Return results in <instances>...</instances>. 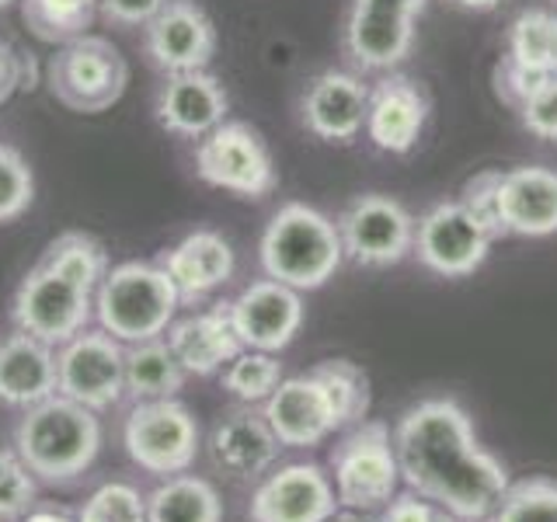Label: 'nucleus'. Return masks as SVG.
Instances as JSON below:
<instances>
[{
	"mask_svg": "<svg viewBox=\"0 0 557 522\" xmlns=\"http://www.w3.org/2000/svg\"><path fill=\"white\" fill-rule=\"evenodd\" d=\"M400 484L443 505L460 522H484L509 492V470L478 443L470 414L453 397L408 408L394 425Z\"/></svg>",
	"mask_w": 557,
	"mask_h": 522,
	"instance_id": "obj_1",
	"label": "nucleus"
},
{
	"mask_svg": "<svg viewBox=\"0 0 557 522\" xmlns=\"http://www.w3.org/2000/svg\"><path fill=\"white\" fill-rule=\"evenodd\" d=\"M109 269V251L98 237L84 231L60 234L14 289V327L52 348L77 338L95 318V293Z\"/></svg>",
	"mask_w": 557,
	"mask_h": 522,
	"instance_id": "obj_2",
	"label": "nucleus"
},
{
	"mask_svg": "<svg viewBox=\"0 0 557 522\" xmlns=\"http://www.w3.org/2000/svg\"><path fill=\"white\" fill-rule=\"evenodd\" d=\"M14 452L46 484L77 481L101 452L98 411L63 394H52L25 408L22 422L14 428Z\"/></svg>",
	"mask_w": 557,
	"mask_h": 522,
	"instance_id": "obj_3",
	"label": "nucleus"
},
{
	"mask_svg": "<svg viewBox=\"0 0 557 522\" xmlns=\"http://www.w3.org/2000/svg\"><path fill=\"white\" fill-rule=\"evenodd\" d=\"M261 272L293 289H321L345 261L338 226L321 209L286 202L272 213L258 244Z\"/></svg>",
	"mask_w": 557,
	"mask_h": 522,
	"instance_id": "obj_4",
	"label": "nucleus"
},
{
	"mask_svg": "<svg viewBox=\"0 0 557 522\" xmlns=\"http://www.w3.org/2000/svg\"><path fill=\"white\" fill-rule=\"evenodd\" d=\"M182 296L157 261H122L104 272L95 293V318L122 345L168 335Z\"/></svg>",
	"mask_w": 557,
	"mask_h": 522,
	"instance_id": "obj_5",
	"label": "nucleus"
},
{
	"mask_svg": "<svg viewBox=\"0 0 557 522\" xmlns=\"http://www.w3.org/2000/svg\"><path fill=\"white\" fill-rule=\"evenodd\" d=\"M342 509L376 515L400 487L394 432L383 422H359L327 457Z\"/></svg>",
	"mask_w": 557,
	"mask_h": 522,
	"instance_id": "obj_6",
	"label": "nucleus"
},
{
	"mask_svg": "<svg viewBox=\"0 0 557 522\" xmlns=\"http://www.w3.org/2000/svg\"><path fill=\"white\" fill-rule=\"evenodd\" d=\"M49 91L63 109L98 115L126 95L129 63L101 35H77L57 49L46 70Z\"/></svg>",
	"mask_w": 557,
	"mask_h": 522,
	"instance_id": "obj_7",
	"label": "nucleus"
},
{
	"mask_svg": "<svg viewBox=\"0 0 557 522\" xmlns=\"http://www.w3.org/2000/svg\"><path fill=\"white\" fill-rule=\"evenodd\" d=\"M122 443L139 470L157 477H174L196 463L202 432L196 414L178 397H157L136 400L126 425H122Z\"/></svg>",
	"mask_w": 557,
	"mask_h": 522,
	"instance_id": "obj_8",
	"label": "nucleus"
},
{
	"mask_svg": "<svg viewBox=\"0 0 557 522\" xmlns=\"http://www.w3.org/2000/svg\"><path fill=\"white\" fill-rule=\"evenodd\" d=\"M196 174L199 182L234 191L240 199H265L278 185V171L265 139L248 122L226 119L196 147Z\"/></svg>",
	"mask_w": 557,
	"mask_h": 522,
	"instance_id": "obj_9",
	"label": "nucleus"
},
{
	"mask_svg": "<svg viewBox=\"0 0 557 522\" xmlns=\"http://www.w3.org/2000/svg\"><path fill=\"white\" fill-rule=\"evenodd\" d=\"M57 394L91 411H109L126 397V348L109 331L84 327L57 352Z\"/></svg>",
	"mask_w": 557,
	"mask_h": 522,
	"instance_id": "obj_10",
	"label": "nucleus"
},
{
	"mask_svg": "<svg viewBox=\"0 0 557 522\" xmlns=\"http://www.w3.org/2000/svg\"><path fill=\"white\" fill-rule=\"evenodd\" d=\"M414 216L391 196H359L335 220L345 258L362 269H391L414 248Z\"/></svg>",
	"mask_w": 557,
	"mask_h": 522,
	"instance_id": "obj_11",
	"label": "nucleus"
},
{
	"mask_svg": "<svg viewBox=\"0 0 557 522\" xmlns=\"http://www.w3.org/2000/svg\"><path fill=\"white\" fill-rule=\"evenodd\" d=\"M425 0H352L342 42L362 70H394L414 46V22Z\"/></svg>",
	"mask_w": 557,
	"mask_h": 522,
	"instance_id": "obj_12",
	"label": "nucleus"
},
{
	"mask_svg": "<svg viewBox=\"0 0 557 522\" xmlns=\"http://www.w3.org/2000/svg\"><path fill=\"white\" fill-rule=\"evenodd\" d=\"M492 234L460 202H440L414 223L411 254L443 278H463L484 265Z\"/></svg>",
	"mask_w": 557,
	"mask_h": 522,
	"instance_id": "obj_13",
	"label": "nucleus"
},
{
	"mask_svg": "<svg viewBox=\"0 0 557 522\" xmlns=\"http://www.w3.org/2000/svg\"><path fill=\"white\" fill-rule=\"evenodd\" d=\"M342 509L331 474L318 463H286L255 487L251 522H327Z\"/></svg>",
	"mask_w": 557,
	"mask_h": 522,
	"instance_id": "obj_14",
	"label": "nucleus"
},
{
	"mask_svg": "<svg viewBox=\"0 0 557 522\" xmlns=\"http://www.w3.org/2000/svg\"><path fill=\"white\" fill-rule=\"evenodd\" d=\"M144 52L161 74L206 70L216 57V25L196 0H168L144 28Z\"/></svg>",
	"mask_w": 557,
	"mask_h": 522,
	"instance_id": "obj_15",
	"label": "nucleus"
},
{
	"mask_svg": "<svg viewBox=\"0 0 557 522\" xmlns=\"http://www.w3.org/2000/svg\"><path fill=\"white\" fill-rule=\"evenodd\" d=\"M231 321L244 348L255 352H283L304 327V300L300 289H293L275 278H255L231 300Z\"/></svg>",
	"mask_w": 557,
	"mask_h": 522,
	"instance_id": "obj_16",
	"label": "nucleus"
},
{
	"mask_svg": "<svg viewBox=\"0 0 557 522\" xmlns=\"http://www.w3.org/2000/svg\"><path fill=\"white\" fill-rule=\"evenodd\" d=\"M261 411H265L278 443L296 449L321 446L327 435L342 428L335 400H331L327 387L313 373L283 376V383L272 390Z\"/></svg>",
	"mask_w": 557,
	"mask_h": 522,
	"instance_id": "obj_17",
	"label": "nucleus"
},
{
	"mask_svg": "<svg viewBox=\"0 0 557 522\" xmlns=\"http://www.w3.org/2000/svg\"><path fill=\"white\" fill-rule=\"evenodd\" d=\"M366 109H370V87L345 70H324L304 87L300 98L307 133L324 144H352L366 133Z\"/></svg>",
	"mask_w": 557,
	"mask_h": 522,
	"instance_id": "obj_18",
	"label": "nucleus"
},
{
	"mask_svg": "<svg viewBox=\"0 0 557 522\" xmlns=\"http://www.w3.org/2000/svg\"><path fill=\"white\" fill-rule=\"evenodd\" d=\"M278 435L258 405H237L226 411L209 435V457L234 481H255L269 474L278 460Z\"/></svg>",
	"mask_w": 557,
	"mask_h": 522,
	"instance_id": "obj_19",
	"label": "nucleus"
},
{
	"mask_svg": "<svg viewBox=\"0 0 557 522\" xmlns=\"http://www.w3.org/2000/svg\"><path fill=\"white\" fill-rule=\"evenodd\" d=\"M231 98H226L220 77L209 70H188V74H168L153 101L157 122L182 139H202L226 122Z\"/></svg>",
	"mask_w": 557,
	"mask_h": 522,
	"instance_id": "obj_20",
	"label": "nucleus"
},
{
	"mask_svg": "<svg viewBox=\"0 0 557 522\" xmlns=\"http://www.w3.org/2000/svg\"><path fill=\"white\" fill-rule=\"evenodd\" d=\"M429 95L408 77H383L370 91L366 109V136L383 153H408L425 133Z\"/></svg>",
	"mask_w": 557,
	"mask_h": 522,
	"instance_id": "obj_21",
	"label": "nucleus"
},
{
	"mask_svg": "<svg viewBox=\"0 0 557 522\" xmlns=\"http://www.w3.org/2000/svg\"><path fill=\"white\" fill-rule=\"evenodd\" d=\"M157 265L171 275L182 303H202L209 293H216L220 286L231 283L237 258H234L231 240L223 234L191 231L174 244V248H168L157 258Z\"/></svg>",
	"mask_w": 557,
	"mask_h": 522,
	"instance_id": "obj_22",
	"label": "nucleus"
},
{
	"mask_svg": "<svg viewBox=\"0 0 557 522\" xmlns=\"http://www.w3.org/2000/svg\"><path fill=\"white\" fill-rule=\"evenodd\" d=\"M168 345L188 376H213L226 362L244 352L231 321V303L188 313L168 327Z\"/></svg>",
	"mask_w": 557,
	"mask_h": 522,
	"instance_id": "obj_23",
	"label": "nucleus"
},
{
	"mask_svg": "<svg viewBox=\"0 0 557 522\" xmlns=\"http://www.w3.org/2000/svg\"><path fill=\"white\" fill-rule=\"evenodd\" d=\"M52 394H57V348L14 327L0 338V400L25 411Z\"/></svg>",
	"mask_w": 557,
	"mask_h": 522,
	"instance_id": "obj_24",
	"label": "nucleus"
},
{
	"mask_svg": "<svg viewBox=\"0 0 557 522\" xmlns=\"http://www.w3.org/2000/svg\"><path fill=\"white\" fill-rule=\"evenodd\" d=\"M505 234L550 237L557 234V171L527 164L502 171L498 185Z\"/></svg>",
	"mask_w": 557,
	"mask_h": 522,
	"instance_id": "obj_25",
	"label": "nucleus"
},
{
	"mask_svg": "<svg viewBox=\"0 0 557 522\" xmlns=\"http://www.w3.org/2000/svg\"><path fill=\"white\" fill-rule=\"evenodd\" d=\"M147 522H223L220 492L206 477L174 474L147 495Z\"/></svg>",
	"mask_w": 557,
	"mask_h": 522,
	"instance_id": "obj_26",
	"label": "nucleus"
},
{
	"mask_svg": "<svg viewBox=\"0 0 557 522\" xmlns=\"http://www.w3.org/2000/svg\"><path fill=\"white\" fill-rule=\"evenodd\" d=\"M188 373L174 359L168 338L136 341L126 348V394L133 400H157L174 397L185 387Z\"/></svg>",
	"mask_w": 557,
	"mask_h": 522,
	"instance_id": "obj_27",
	"label": "nucleus"
},
{
	"mask_svg": "<svg viewBox=\"0 0 557 522\" xmlns=\"http://www.w3.org/2000/svg\"><path fill=\"white\" fill-rule=\"evenodd\" d=\"M505 57L540 74H557V11L530 8L516 14L505 39Z\"/></svg>",
	"mask_w": 557,
	"mask_h": 522,
	"instance_id": "obj_28",
	"label": "nucleus"
},
{
	"mask_svg": "<svg viewBox=\"0 0 557 522\" xmlns=\"http://www.w3.org/2000/svg\"><path fill=\"white\" fill-rule=\"evenodd\" d=\"M98 14V0H22L28 32L42 42H70L87 35Z\"/></svg>",
	"mask_w": 557,
	"mask_h": 522,
	"instance_id": "obj_29",
	"label": "nucleus"
},
{
	"mask_svg": "<svg viewBox=\"0 0 557 522\" xmlns=\"http://www.w3.org/2000/svg\"><path fill=\"white\" fill-rule=\"evenodd\" d=\"M310 373L324 383L331 400H335L342 428L366 422V414H370V376L362 373V365H356L352 359H324Z\"/></svg>",
	"mask_w": 557,
	"mask_h": 522,
	"instance_id": "obj_30",
	"label": "nucleus"
},
{
	"mask_svg": "<svg viewBox=\"0 0 557 522\" xmlns=\"http://www.w3.org/2000/svg\"><path fill=\"white\" fill-rule=\"evenodd\" d=\"M278 383H283V362L272 352L244 348L223 365V390L240 405H265Z\"/></svg>",
	"mask_w": 557,
	"mask_h": 522,
	"instance_id": "obj_31",
	"label": "nucleus"
},
{
	"mask_svg": "<svg viewBox=\"0 0 557 522\" xmlns=\"http://www.w3.org/2000/svg\"><path fill=\"white\" fill-rule=\"evenodd\" d=\"M484 522H557V481L527 477L509 484Z\"/></svg>",
	"mask_w": 557,
	"mask_h": 522,
	"instance_id": "obj_32",
	"label": "nucleus"
},
{
	"mask_svg": "<svg viewBox=\"0 0 557 522\" xmlns=\"http://www.w3.org/2000/svg\"><path fill=\"white\" fill-rule=\"evenodd\" d=\"M35 202V174L25 161V153L0 144V223L25 216Z\"/></svg>",
	"mask_w": 557,
	"mask_h": 522,
	"instance_id": "obj_33",
	"label": "nucleus"
},
{
	"mask_svg": "<svg viewBox=\"0 0 557 522\" xmlns=\"http://www.w3.org/2000/svg\"><path fill=\"white\" fill-rule=\"evenodd\" d=\"M77 522H147V498L126 481H109L81 505Z\"/></svg>",
	"mask_w": 557,
	"mask_h": 522,
	"instance_id": "obj_34",
	"label": "nucleus"
},
{
	"mask_svg": "<svg viewBox=\"0 0 557 522\" xmlns=\"http://www.w3.org/2000/svg\"><path fill=\"white\" fill-rule=\"evenodd\" d=\"M35 501V474L14 449H0V522H17Z\"/></svg>",
	"mask_w": 557,
	"mask_h": 522,
	"instance_id": "obj_35",
	"label": "nucleus"
},
{
	"mask_svg": "<svg viewBox=\"0 0 557 522\" xmlns=\"http://www.w3.org/2000/svg\"><path fill=\"white\" fill-rule=\"evenodd\" d=\"M498 185H502V171H481L474 174L463 191H460V206L474 216L487 234L505 237V223H502V199H498Z\"/></svg>",
	"mask_w": 557,
	"mask_h": 522,
	"instance_id": "obj_36",
	"label": "nucleus"
},
{
	"mask_svg": "<svg viewBox=\"0 0 557 522\" xmlns=\"http://www.w3.org/2000/svg\"><path fill=\"white\" fill-rule=\"evenodd\" d=\"M516 112L533 136L557 144V77L544 80L530 98H522L516 104Z\"/></svg>",
	"mask_w": 557,
	"mask_h": 522,
	"instance_id": "obj_37",
	"label": "nucleus"
},
{
	"mask_svg": "<svg viewBox=\"0 0 557 522\" xmlns=\"http://www.w3.org/2000/svg\"><path fill=\"white\" fill-rule=\"evenodd\" d=\"M373 519L376 522H460L453 512H446L443 505L414 495L411 487H408V492H397Z\"/></svg>",
	"mask_w": 557,
	"mask_h": 522,
	"instance_id": "obj_38",
	"label": "nucleus"
},
{
	"mask_svg": "<svg viewBox=\"0 0 557 522\" xmlns=\"http://www.w3.org/2000/svg\"><path fill=\"white\" fill-rule=\"evenodd\" d=\"M550 77H557V74H540V70L519 66L509 57H502V63L495 66V91L516 109L522 98H530L536 87L544 84V80H550Z\"/></svg>",
	"mask_w": 557,
	"mask_h": 522,
	"instance_id": "obj_39",
	"label": "nucleus"
},
{
	"mask_svg": "<svg viewBox=\"0 0 557 522\" xmlns=\"http://www.w3.org/2000/svg\"><path fill=\"white\" fill-rule=\"evenodd\" d=\"M168 0H98V14L115 28H147Z\"/></svg>",
	"mask_w": 557,
	"mask_h": 522,
	"instance_id": "obj_40",
	"label": "nucleus"
},
{
	"mask_svg": "<svg viewBox=\"0 0 557 522\" xmlns=\"http://www.w3.org/2000/svg\"><path fill=\"white\" fill-rule=\"evenodd\" d=\"M17 87H32V60L17 52L11 42L0 39V104H4Z\"/></svg>",
	"mask_w": 557,
	"mask_h": 522,
	"instance_id": "obj_41",
	"label": "nucleus"
},
{
	"mask_svg": "<svg viewBox=\"0 0 557 522\" xmlns=\"http://www.w3.org/2000/svg\"><path fill=\"white\" fill-rule=\"evenodd\" d=\"M22 522H77V519H70L63 512H28L22 515Z\"/></svg>",
	"mask_w": 557,
	"mask_h": 522,
	"instance_id": "obj_42",
	"label": "nucleus"
},
{
	"mask_svg": "<svg viewBox=\"0 0 557 522\" xmlns=\"http://www.w3.org/2000/svg\"><path fill=\"white\" fill-rule=\"evenodd\" d=\"M453 4L463 8V11H492L502 4V0H453Z\"/></svg>",
	"mask_w": 557,
	"mask_h": 522,
	"instance_id": "obj_43",
	"label": "nucleus"
},
{
	"mask_svg": "<svg viewBox=\"0 0 557 522\" xmlns=\"http://www.w3.org/2000/svg\"><path fill=\"white\" fill-rule=\"evenodd\" d=\"M327 522H376V519H373V515H366V512H352V509H345V512H342V509H338Z\"/></svg>",
	"mask_w": 557,
	"mask_h": 522,
	"instance_id": "obj_44",
	"label": "nucleus"
},
{
	"mask_svg": "<svg viewBox=\"0 0 557 522\" xmlns=\"http://www.w3.org/2000/svg\"><path fill=\"white\" fill-rule=\"evenodd\" d=\"M14 4V0H0V11H4V8H11Z\"/></svg>",
	"mask_w": 557,
	"mask_h": 522,
	"instance_id": "obj_45",
	"label": "nucleus"
}]
</instances>
